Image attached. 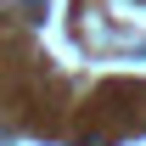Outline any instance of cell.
Instances as JSON below:
<instances>
[{
    "instance_id": "cell-1",
    "label": "cell",
    "mask_w": 146,
    "mask_h": 146,
    "mask_svg": "<svg viewBox=\"0 0 146 146\" xmlns=\"http://www.w3.org/2000/svg\"><path fill=\"white\" fill-rule=\"evenodd\" d=\"M84 146H107V141H101V135H84Z\"/></svg>"
}]
</instances>
